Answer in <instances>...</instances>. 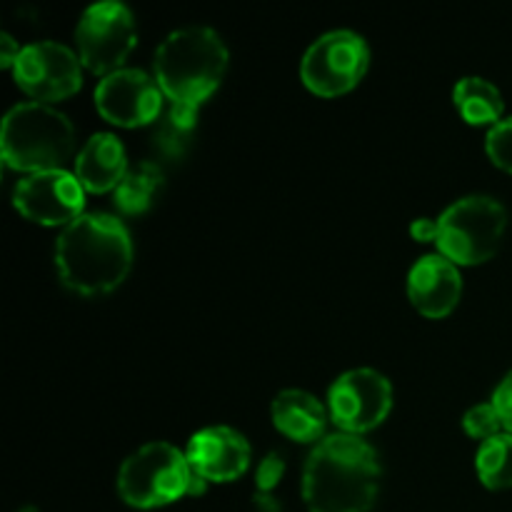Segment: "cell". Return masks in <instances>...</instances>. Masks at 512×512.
<instances>
[{"label":"cell","instance_id":"1","mask_svg":"<svg viewBox=\"0 0 512 512\" xmlns=\"http://www.w3.org/2000/svg\"><path fill=\"white\" fill-rule=\"evenodd\" d=\"M380 475L378 453L360 435H330L305 463L303 500L310 512H370Z\"/></svg>","mask_w":512,"mask_h":512},{"label":"cell","instance_id":"2","mask_svg":"<svg viewBox=\"0 0 512 512\" xmlns=\"http://www.w3.org/2000/svg\"><path fill=\"white\" fill-rule=\"evenodd\" d=\"M60 283L73 293L95 298L108 295L128 278L133 243L113 215H80L55 243Z\"/></svg>","mask_w":512,"mask_h":512},{"label":"cell","instance_id":"3","mask_svg":"<svg viewBox=\"0 0 512 512\" xmlns=\"http://www.w3.org/2000/svg\"><path fill=\"white\" fill-rule=\"evenodd\" d=\"M228 48L215 30L190 25L170 33L155 53V80L180 108L198 110L223 83Z\"/></svg>","mask_w":512,"mask_h":512},{"label":"cell","instance_id":"4","mask_svg":"<svg viewBox=\"0 0 512 512\" xmlns=\"http://www.w3.org/2000/svg\"><path fill=\"white\" fill-rule=\"evenodd\" d=\"M75 133L63 113L43 103L15 105L3 123V160L23 173L63 170L73 155Z\"/></svg>","mask_w":512,"mask_h":512},{"label":"cell","instance_id":"5","mask_svg":"<svg viewBox=\"0 0 512 512\" xmlns=\"http://www.w3.org/2000/svg\"><path fill=\"white\" fill-rule=\"evenodd\" d=\"M205 480L195 475L185 453L168 443L143 445L118 473V493L130 508L153 510L185 495H200Z\"/></svg>","mask_w":512,"mask_h":512},{"label":"cell","instance_id":"6","mask_svg":"<svg viewBox=\"0 0 512 512\" xmlns=\"http://www.w3.org/2000/svg\"><path fill=\"white\" fill-rule=\"evenodd\" d=\"M508 213L488 195H470L450 205L438 218L440 255L453 265L488 263L503 243Z\"/></svg>","mask_w":512,"mask_h":512},{"label":"cell","instance_id":"7","mask_svg":"<svg viewBox=\"0 0 512 512\" xmlns=\"http://www.w3.org/2000/svg\"><path fill=\"white\" fill-rule=\"evenodd\" d=\"M368 65V43L353 30H333L310 45L300 65V75L305 88L315 95L338 98L350 93L365 78Z\"/></svg>","mask_w":512,"mask_h":512},{"label":"cell","instance_id":"8","mask_svg":"<svg viewBox=\"0 0 512 512\" xmlns=\"http://www.w3.org/2000/svg\"><path fill=\"white\" fill-rule=\"evenodd\" d=\"M80 63L95 75L118 73L138 43L135 18L123 3L105 0L90 5L75 28Z\"/></svg>","mask_w":512,"mask_h":512},{"label":"cell","instance_id":"9","mask_svg":"<svg viewBox=\"0 0 512 512\" xmlns=\"http://www.w3.org/2000/svg\"><path fill=\"white\" fill-rule=\"evenodd\" d=\"M330 418L348 435L378 428L393 408V388L380 373L368 368L340 375L328 393Z\"/></svg>","mask_w":512,"mask_h":512},{"label":"cell","instance_id":"10","mask_svg":"<svg viewBox=\"0 0 512 512\" xmlns=\"http://www.w3.org/2000/svg\"><path fill=\"white\" fill-rule=\"evenodd\" d=\"M13 78L25 95L43 105L70 98L83 85L78 55L50 40L20 50L13 65Z\"/></svg>","mask_w":512,"mask_h":512},{"label":"cell","instance_id":"11","mask_svg":"<svg viewBox=\"0 0 512 512\" xmlns=\"http://www.w3.org/2000/svg\"><path fill=\"white\" fill-rule=\"evenodd\" d=\"M13 205L30 223L68 228L83 215L85 190L75 173L48 170V173H35L20 180L15 185Z\"/></svg>","mask_w":512,"mask_h":512},{"label":"cell","instance_id":"12","mask_svg":"<svg viewBox=\"0 0 512 512\" xmlns=\"http://www.w3.org/2000/svg\"><path fill=\"white\" fill-rule=\"evenodd\" d=\"M95 108L108 123L120 128H140L160 115L163 90L158 80L143 70H118L98 83Z\"/></svg>","mask_w":512,"mask_h":512},{"label":"cell","instance_id":"13","mask_svg":"<svg viewBox=\"0 0 512 512\" xmlns=\"http://www.w3.org/2000/svg\"><path fill=\"white\" fill-rule=\"evenodd\" d=\"M185 458L205 483H233L250 468V445L233 428L220 425L195 433L185 450Z\"/></svg>","mask_w":512,"mask_h":512},{"label":"cell","instance_id":"14","mask_svg":"<svg viewBox=\"0 0 512 512\" xmlns=\"http://www.w3.org/2000/svg\"><path fill=\"white\" fill-rule=\"evenodd\" d=\"M460 295H463V278L443 255H425L410 270L408 298L425 318H448L458 308Z\"/></svg>","mask_w":512,"mask_h":512},{"label":"cell","instance_id":"15","mask_svg":"<svg viewBox=\"0 0 512 512\" xmlns=\"http://www.w3.org/2000/svg\"><path fill=\"white\" fill-rule=\"evenodd\" d=\"M128 175L125 148L115 135L98 133L85 143L75 158V178L88 193H108L115 190Z\"/></svg>","mask_w":512,"mask_h":512},{"label":"cell","instance_id":"16","mask_svg":"<svg viewBox=\"0 0 512 512\" xmlns=\"http://www.w3.org/2000/svg\"><path fill=\"white\" fill-rule=\"evenodd\" d=\"M328 413L310 393L285 390L273 400V425L295 443H315L325 433Z\"/></svg>","mask_w":512,"mask_h":512},{"label":"cell","instance_id":"17","mask_svg":"<svg viewBox=\"0 0 512 512\" xmlns=\"http://www.w3.org/2000/svg\"><path fill=\"white\" fill-rule=\"evenodd\" d=\"M453 103L465 123L470 125H498L503 120V95L490 80L463 78L453 90Z\"/></svg>","mask_w":512,"mask_h":512},{"label":"cell","instance_id":"18","mask_svg":"<svg viewBox=\"0 0 512 512\" xmlns=\"http://www.w3.org/2000/svg\"><path fill=\"white\" fill-rule=\"evenodd\" d=\"M163 170L155 163H140L128 170L123 183L115 188V205L125 215H140L153 205L155 195L163 190Z\"/></svg>","mask_w":512,"mask_h":512},{"label":"cell","instance_id":"19","mask_svg":"<svg viewBox=\"0 0 512 512\" xmlns=\"http://www.w3.org/2000/svg\"><path fill=\"white\" fill-rule=\"evenodd\" d=\"M475 470L488 490L512 488V433H500L485 440L475 455Z\"/></svg>","mask_w":512,"mask_h":512},{"label":"cell","instance_id":"20","mask_svg":"<svg viewBox=\"0 0 512 512\" xmlns=\"http://www.w3.org/2000/svg\"><path fill=\"white\" fill-rule=\"evenodd\" d=\"M195 118H198V110L170 105L168 115L155 130V150L170 160L183 158L190 148V140H193Z\"/></svg>","mask_w":512,"mask_h":512},{"label":"cell","instance_id":"21","mask_svg":"<svg viewBox=\"0 0 512 512\" xmlns=\"http://www.w3.org/2000/svg\"><path fill=\"white\" fill-rule=\"evenodd\" d=\"M463 428L470 438H478L485 443V440L503 433L505 425H503V418H500V413L495 410V405L485 403V405H475V408H470L468 413H465Z\"/></svg>","mask_w":512,"mask_h":512},{"label":"cell","instance_id":"22","mask_svg":"<svg viewBox=\"0 0 512 512\" xmlns=\"http://www.w3.org/2000/svg\"><path fill=\"white\" fill-rule=\"evenodd\" d=\"M485 150L493 165H498L505 173H512V118L500 120L498 125L488 130L485 138Z\"/></svg>","mask_w":512,"mask_h":512},{"label":"cell","instance_id":"23","mask_svg":"<svg viewBox=\"0 0 512 512\" xmlns=\"http://www.w3.org/2000/svg\"><path fill=\"white\" fill-rule=\"evenodd\" d=\"M283 473H285L283 458H280L278 453H270L258 468V490L260 493H268V490H273L275 485L280 483V478H283Z\"/></svg>","mask_w":512,"mask_h":512},{"label":"cell","instance_id":"24","mask_svg":"<svg viewBox=\"0 0 512 512\" xmlns=\"http://www.w3.org/2000/svg\"><path fill=\"white\" fill-rule=\"evenodd\" d=\"M493 405L500 413V418H503L505 430L512 433V370L505 375V380L498 385V390H495Z\"/></svg>","mask_w":512,"mask_h":512},{"label":"cell","instance_id":"25","mask_svg":"<svg viewBox=\"0 0 512 512\" xmlns=\"http://www.w3.org/2000/svg\"><path fill=\"white\" fill-rule=\"evenodd\" d=\"M410 233H413V238L420 240V243L435 240L438 238V220H415V223L410 225Z\"/></svg>","mask_w":512,"mask_h":512},{"label":"cell","instance_id":"26","mask_svg":"<svg viewBox=\"0 0 512 512\" xmlns=\"http://www.w3.org/2000/svg\"><path fill=\"white\" fill-rule=\"evenodd\" d=\"M0 45H3V50H0V65H3V68H13L15 60H18L20 55V48L15 45V40L10 38V35H3V38H0Z\"/></svg>","mask_w":512,"mask_h":512},{"label":"cell","instance_id":"27","mask_svg":"<svg viewBox=\"0 0 512 512\" xmlns=\"http://www.w3.org/2000/svg\"><path fill=\"white\" fill-rule=\"evenodd\" d=\"M255 508L258 512H280V505L268 495H255Z\"/></svg>","mask_w":512,"mask_h":512},{"label":"cell","instance_id":"28","mask_svg":"<svg viewBox=\"0 0 512 512\" xmlns=\"http://www.w3.org/2000/svg\"><path fill=\"white\" fill-rule=\"evenodd\" d=\"M20 512H38V510H35V508H23Z\"/></svg>","mask_w":512,"mask_h":512}]
</instances>
